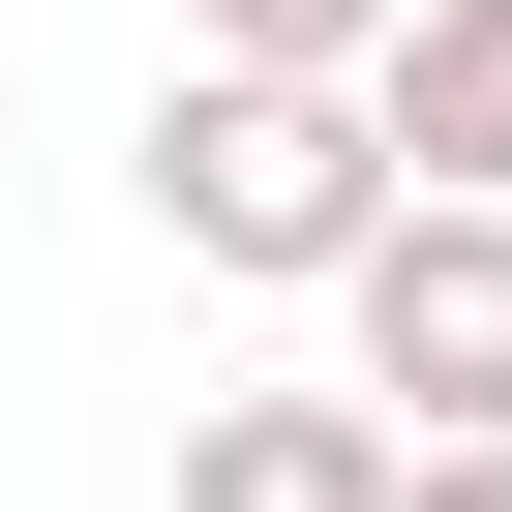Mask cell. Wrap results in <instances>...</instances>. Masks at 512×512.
<instances>
[{"instance_id":"obj_1","label":"cell","mask_w":512,"mask_h":512,"mask_svg":"<svg viewBox=\"0 0 512 512\" xmlns=\"http://www.w3.org/2000/svg\"><path fill=\"white\" fill-rule=\"evenodd\" d=\"M121 181H151L181 272H241V302H332L362 241L422 211V151H392V91H362V61H211V31L151 61V151H121Z\"/></svg>"},{"instance_id":"obj_2","label":"cell","mask_w":512,"mask_h":512,"mask_svg":"<svg viewBox=\"0 0 512 512\" xmlns=\"http://www.w3.org/2000/svg\"><path fill=\"white\" fill-rule=\"evenodd\" d=\"M332 332H362V392H392L422 452H452V422H512V211H482V181H422L362 272H332Z\"/></svg>"},{"instance_id":"obj_3","label":"cell","mask_w":512,"mask_h":512,"mask_svg":"<svg viewBox=\"0 0 512 512\" xmlns=\"http://www.w3.org/2000/svg\"><path fill=\"white\" fill-rule=\"evenodd\" d=\"M392 482H422V422H392L362 362H332V392H211V422H181V512H392Z\"/></svg>"},{"instance_id":"obj_4","label":"cell","mask_w":512,"mask_h":512,"mask_svg":"<svg viewBox=\"0 0 512 512\" xmlns=\"http://www.w3.org/2000/svg\"><path fill=\"white\" fill-rule=\"evenodd\" d=\"M392 151L512 211V0H422V31H392Z\"/></svg>"},{"instance_id":"obj_5","label":"cell","mask_w":512,"mask_h":512,"mask_svg":"<svg viewBox=\"0 0 512 512\" xmlns=\"http://www.w3.org/2000/svg\"><path fill=\"white\" fill-rule=\"evenodd\" d=\"M392 31L422 0H211V61H362V91H392Z\"/></svg>"},{"instance_id":"obj_6","label":"cell","mask_w":512,"mask_h":512,"mask_svg":"<svg viewBox=\"0 0 512 512\" xmlns=\"http://www.w3.org/2000/svg\"><path fill=\"white\" fill-rule=\"evenodd\" d=\"M392 512H512V422H452V452H422V482H392Z\"/></svg>"}]
</instances>
